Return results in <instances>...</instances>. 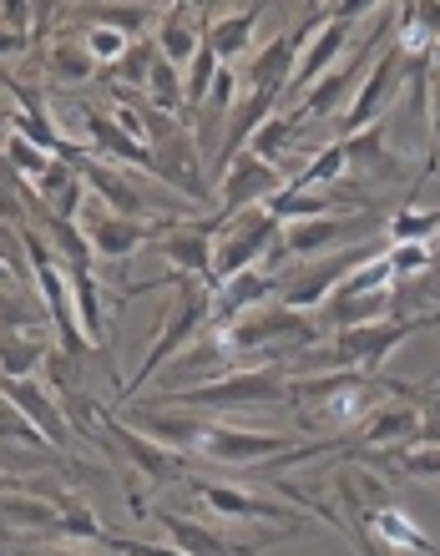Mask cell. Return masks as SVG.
Returning <instances> with one entry per match:
<instances>
[{
    "label": "cell",
    "mask_w": 440,
    "mask_h": 556,
    "mask_svg": "<svg viewBox=\"0 0 440 556\" xmlns=\"http://www.w3.org/2000/svg\"><path fill=\"white\" fill-rule=\"evenodd\" d=\"M289 380L279 365H249V369H228L218 380H203L192 390H167L158 395V405H177V410H238V405H274L289 400Z\"/></svg>",
    "instance_id": "6da1fadb"
},
{
    "label": "cell",
    "mask_w": 440,
    "mask_h": 556,
    "mask_svg": "<svg viewBox=\"0 0 440 556\" xmlns=\"http://www.w3.org/2000/svg\"><path fill=\"white\" fill-rule=\"evenodd\" d=\"M203 324H213V289L198 283V278H183V283H177V304H173V314H167V324H162V334L152 339V350L142 354V365H137L133 380L122 384L117 400H133L162 365H173L183 350H192V334H198Z\"/></svg>",
    "instance_id": "7a4b0ae2"
},
{
    "label": "cell",
    "mask_w": 440,
    "mask_h": 556,
    "mask_svg": "<svg viewBox=\"0 0 440 556\" xmlns=\"http://www.w3.org/2000/svg\"><path fill=\"white\" fill-rule=\"evenodd\" d=\"M284 223L268 213V203L243 207L234 218H218V243H213V289L228 283V278L249 274V268H264L268 249L279 243Z\"/></svg>",
    "instance_id": "3957f363"
},
{
    "label": "cell",
    "mask_w": 440,
    "mask_h": 556,
    "mask_svg": "<svg viewBox=\"0 0 440 556\" xmlns=\"http://www.w3.org/2000/svg\"><path fill=\"white\" fill-rule=\"evenodd\" d=\"M213 334L223 339V350L228 354H264V350L279 354V344H299V350L319 344V329H314L299 308H284L279 299H268V304L238 314L234 324H223V329H213Z\"/></svg>",
    "instance_id": "277c9868"
},
{
    "label": "cell",
    "mask_w": 440,
    "mask_h": 556,
    "mask_svg": "<svg viewBox=\"0 0 440 556\" xmlns=\"http://www.w3.org/2000/svg\"><path fill=\"white\" fill-rule=\"evenodd\" d=\"M390 289H395V268H390V258H385V249H380L365 268H354V274L324 299L319 314L335 324V334L339 329H354V324H380V319H390Z\"/></svg>",
    "instance_id": "5b68a950"
},
{
    "label": "cell",
    "mask_w": 440,
    "mask_h": 556,
    "mask_svg": "<svg viewBox=\"0 0 440 556\" xmlns=\"http://www.w3.org/2000/svg\"><path fill=\"white\" fill-rule=\"evenodd\" d=\"M375 243H354V249H339V253H324V258H314V264L293 268V274H279V304L284 308H324V299L344 283V278L354 274V268H365L369 258H375Z\"/></svg>",
    "instance_id": "8992f818"
},
{
    "label": "cell",
    "mask_w": 440,
    "mask_h": 556,
    "mask_svg": "<svg viewBox=\"0 0 440 556\" xmlns=\"http://www.w3.org/2000/svg\"><path fill=\"white\" fill-rule=\"evenodd\" d=\"M173 223H183V218L137 223V218H122V213H112V207L97 203V198H87V203H81V218H76V228H81V238H87V249L97 253V258L127 264L137 249L158 243V233H173Z\"/></svg>",
    "instance_id": "52a82bcc"
},
{
    "label": "cell",
    "mask_w": 440,
    "mask_h": 556,
    "mask_svg": "<svg viewBox=\"0 0 440 556\" xmlns=\"http://www.w3.org/2000/svg\"><path fill=\"white\" fill-rule=\"evenodd\" d=\"M375 228H380V218L375 213H339V218H309V223H284L279 243L268 249V274H274V264H284V258H314V253H329L339 249V243H365V238H375Z\"/></svg>",
    "instance_id": "ba28073f"
},
{
    "label": "cell",
    "mask_w": 440,
    "mask_h": 556,
    "mask_svg": "<svg viewBox=\"0 0 440 556\" xmlns=\"http://www.w3.org/2000/svg\"><path fill=\"white\" fill-rule=\"evenodd\" d=\"M440 314H415V319H380V324H354V329H339L335 334V365L339 369H375L390 359V354L405 344L420 329H436Z\"/></svg>",
    "instance_id": "9c48e42d"
},
{
    "label": "cell",
    "mask_w": 440,
    "mask_h": 556,
    "mask_svg": "<svg viewBox=\"0 0 440 556\" xmlns=\"http://www.w3.org/2000/svg\"><path fill=\"white\" fill-rule=\"evenodd\" d=\"M360 15H365L360 5H335V21H329V26L293 56V76H289V87H284V102H289V97H304L309 87H319L324 76L335 72L339 56L350 51V26L360 21Z\"/></svg>",
    "instance_id": "30bf717a"
},
{
    "label": "cell",
    "mask_w": 440,
    "mask_h": 556,
    "mask_svg": "<svg viewBox=\"0 0 440 556\" xmlns=\"http://www.w3.org/2000/svg\"><path fill=\"white\" fill-rule=\"evenodd\" d=\"M97 425H102V435L112 440V451L127 455V466L152 485H173L192 460V455H177V451H167V445H158V440H147L142 430H133V425L117 420L112 410H97Z\"/></svg>",
    "instance_id": "8fae6325"
},
{
    "label": "cell",
    "mask_w": 440,
    "mask_h": 556,
    "mask_svg": "<svg viewBox=\"0 0 440 556\" xmlns=\"http://www.w3.org/2000/svg\"><path fill=\"white\" fill-rule=\"evenodd\" d=\"M213 243H218V213L173 223V233L158 238L152 249H158V258L173 268V274L198 278V283H208V289H213Z\"/></svg>",
    "instance_id": "7c38bea8"
},
{
    "label": "cell",
    "mask_w": 440,
    "mask_h": 556,
    "mask_svg": "<svg viewBox=\"0 0 440 556\" xmlns=\"http://www.w3.org/2000/svg\"><path fill=\"white\" fill-rule=\"evenodd\" d=\"M299 440L293 435H274V430H238V425H208L203 435V460H218V466H238V470H253L264 460H279L284 451H293Z\"/></svg>",
    "instance_id": "4fadbf2b"
},
{
    "label": "cell",
    "mask_w": 440,
    "mask_h": 556,
    "mask_svg": "<svg viewBox=\"0 0 440 556\" xmlns=\"http://www.w3.org/2000/svg\"><path fill=\"white\" fill-rule=\"evenodd\" d=\"M405 66H411V56L400 51V46H385L380 61H369L365 72V87L354 91L350 112H344V137L365 132V127H375V122H385V106H390V97H395V87L405 81Z\"/></svg>",
    "instance_id": "5bb4252c"
},
{
    "label": "cell",
    "mask_w": 440,
    "mask_h": 556,
    "mask_svg": "<svg viewBox=\"0 0 440 556\" xmlns=\"http://www.w3.org/2000/svg\"><path fill=\"white\" fill-rule=\"evenodd\" d=\"M289 188V177L279 167H268L264 157H253V152H238L228 167H223V182H218V218H234L243 207H259L268 198H279Z\"/></svg>",
    "instance_id": "9a60e30c"
},
{
    "label": "cell",
    "mask_w": 440,
    "mask_h": 556,
    "mask_svg": "<svg viewBox=\"0 0 440 556\" xmlns=\"http://www.w3.org/2000/svg\"><path fill=\"white\" fill-rule=\"evenodd\" d=\"M127 425L177 455H198L213 420H203V410H177V405H137V410H127Z\"/></svg>",
    "instance_id": "2e32d148"
},
{
    "label": "cell",
    "mask_w": 440,
    "mask_h": 556,
    "mask_svg": "<svg viewBox=\"0 0 440 556\" xmlns=\"http://www.w3.org/2000/svg\"><path fill=\"white\" fill-rule=\"evenodd\" d=\"M203 147H198V137L183 127L177 137H167V142H158V182H167V188L177 192V198H188V203L203 207L208 198H213V188H208L203 177V157H198Z\"/></svg>",
    "instance_id": "e0dca14e"
},
{
    "label": "cell",
    "mask_w": 440,
    "mask_h": 556,
    "mask_svg": "<svg viewBox=\"0 0 440 556\" xmlns=\"http://www.w3.org/2000/svg\"><path fill=\"white\" fill-rule=\"evenodd\" d=\"M420 420H426V415L415 410L411 400H385L380 410H375L365 425H360V430H354V445H350V451L385 455V451H400V445H415V440H420Z\"/></svg>",
    "instance_id": "ac0fdd59"
},
{
    "label": "cell",
    "mask_w": 440,
    "mask_h": 556,
    "mask_svg": "<svg viewBox=\"0 0 440 556\" xmlns=\"http://www.w3.org/2000/svg\"><path fill=\"white\" fill-rule=\"evenodd\" d=\"M0 395L41 430L51 451H66V445H72V420H66V410H61L56 395H51L41 380H0Z\"/></svg>",
    "instance_id": "d6986e66"
},
{
    "label": "cell",
    "mask_w": 440,
    "mask_h": 556,
    "mask_svg": "<svg viewBox=\"0 0 440 556\" xmlns=\"http://www.w3.org/2000/svg\"><path fill=\"white\" fill-rule=\"evenodd\" d=\"M87 152L91 157L112 162V167H137V173H158V157L147 152V142H137V137H127L112 122V112H102V106H87Z\"/></svg>",
    "instance_id": "ffe728a7"
},
{
    "label": "cell",
    "mask_w": 440,
    "mask_h": 556,
    "mask_svg": "<svg viewBox=\"0 0 440 556\" xmlns=\"http://www.w3.org/2000/svg\"><path fill=\"white\" fill-rule=\"evenodd\" d=\"M192 496L203 501L213 516H228V521H293V506H289V501L253 496V491H238V485L192 481Z\"/></svg>",
    "instance_id": "44dd1931"
},
{
    "label": "cell",
    "mask_w": 440,
    "mask_h": 556,
    "mask_svg": "<svg viewBox=\"0 0 440 556\" xmlns=\"http://www.w3.org/2000/svg\"><path fill=\"white\" fill-rule=\"evenodd\" d=\"M268 299H279V278L268 274V268H249V274L228 278L213 289V324H234L238 314H249V308L268 304Z\"/></svg>",
    "instance_id": "7402d4cb"
},
{
    "label": "cell",
    "mask_w": 440,
    "mask_h": 556,
    "mask_svg": "<svg viewBox=\"0 0 440 556\" xmlns=\"http://www.w3.org/2000/svg\"><path fill=\"white\" fill-rule=\"evenodd\" d=\"M279 102H284L279 91H253V97H238V106L228 112V132H223L218 157H213V162H218V173L238 157V152H249L253 132H259V127L274 117V106H279Z\"/></svg>",
    "instance_id": "603a6c76"
},
{
    "label": "cell",
    "mask_w": 440,
    "mask_h": 556,
    "mask_svg": "<svg viewBox=\"0 0 440 556\" xmlns=\"http://www.w3.org/2000/svg\"><path fill=\"white\" fill-rule=\"evenodd\" d=\"M152 41H158V56L162 61H173L177 72H188L192 56H198V46H203V30H198V21H192L188 0H177V5H167V11L158 15Z\"/></svg>",
    "instance_id": "cb8c5ba5"
},
{
    "label": "cell",
    "mask_w": 440,
    "mask_h": 556,
    "mask_svg": "<svg viewBox=\"0 0 440 556\" xmlns=\"http://www.w3.org/2000/svg\"><path fill=\"white\" fill-rule=\"evenodd\" d=\"M259 15H264V5H243V11H203V41L218 51L223 66H234L243 51H249L253 41V26H259Z\"/></svg>",
    "instance_id": "d4e9b609"
},
{
    "label": "cell",
    "mask_w": 440,
    "mask_h": 556,
    "mask_svg": "<svg viewBox=\"0 0 440 556\" xmlns=\"http://www.w3.org/2000/svg\"><path fill=\"white\" fill-rule=\"evenodd\" d=\"M158 521H162V531L173 536V546L183 556H253L259 552V546L228 542V536H218V531L203 527V521H183L177 511H158Z\"/></svg>",
    "instance_id": "484cf974"
},
{
    "label": "cell",
    "mask_w": 440,
    "mask_h": 556,
    "mask_svg": "<svg viewBox=\"0 0 440 556\" xmlns=\"http://www.w3.org/2000/svg\"><path fill=\"white\" fill-rule=\"evenodd\" d=\"M72 299H76V324L97 354L112 344V329H106V308H102V289H97V274L91 268H72Z\"/></svg>",
    "instance_id": "4316f807"
},
{
    "label": "cell",
    "mask_w": 440,
    "mask_h": 556,
    "mask_svg": "<svg viewBox=\"0 0 440 556\" xmlns=\"http://www.w3.org/2000/svg\"><path fill=\"white\" fill-rule=\"evenodd\" d=\"M0 521H11V527H61V511L56 501L36 491V485H11V491H0Z\"/></svg>",
    "instance_id": "83f0119b"
},
{
    "label": "cell",
    "mask_w": 440,
    "mask_h": 556,
    "mask_svg": "<svg viewBox=\"0 0 440 556\" xmlns=\"http://www.w3.org/2000/svg\"><path fill=\"white\" fill-rule=\"evenodd\" d=\"M385 137H390V127L385 122H375V127H365V132L354 137H339L344 142V157H350V173H369V177H395V157L385 152Z\"/></svg>",
    "instance_id": "f1b7e54d"
},
{
    "label": "cell",
    "mask_w": 440,
    "mask_h": 556,
    "mask_svg": "<svg viewBox=\"0 0 440 556\" xmlns=\"http://www.w3.org/2000/svg\"><path fill=\"white\" fill-rule=\"evenodd\" d=\"M46 354L41 339H30V329H11L0 334V380H36L46 369Z\"/></svg>",
    "instance_id": "f546056e"
},
{
    "label": "cell",
    "mask_w": 440,
    "mask_h": 556,
    "mask_svg": "<svg viewBox=\"0 0 440 556\" xmlns=\"http://www.w3.org/2000/svg\"><path fill=\"white\" fill-rule=\"evenodd\" d=\"M436 41H440V5H405L400 11V51L411 61H420V56H430L436 51Z\"/></svg>",
    "instance_id": "4dcf8cb0"
},
{
    "label": "cell",
    "mask_w": 440,
    "mask_h": 556,
    "mask_svg": "<svg viewBox=\"0 0 440 556\" xmlns=\"http://www.w3.org/2000/svg\"><path fill=\"white\" fill-rule=\"evenodd\" d=\"M344 173H350V157H344V142H329L324 152H314V157L293 173L289 192H314V188H339L344 182Z\"/></svg>",
    "instance_id": "1f68e13d"
},
{
    "label": "cell",
    "mask_w": 440,
    "mask_h": 556,
    "mask_svg": "<svg viewBox=\"0 0 440 556\" xmlns=\"http://www.w3.org/2000/svg\"><path fill=\"white\" fill-rule=\"evenodd\" d=\"M299 132H304V122L293 117H279V112H274V117L264 122V127H259V132H253V142H249V152L253 157H264L268 167H279L284 173V157H289L293 152V142H299Z\"/></svg>",
    "instance_id": "d6a6232c"
},
{
    "label": "cell",
    "mask_w": 440,
    "mask_h": 556,
    "mask_svg": "<svg viewBox=\"0 0 440 556\" xmlns=\"http://www.w3.org/2000/svg\"><path fill=\"white\" fill-rule=\"evenodd\" d=\"M46 496L56 501V511H61V527L66 536H76V542H87V546H102L106 542V527L97 521V511H91L81 496H72V491H46Z\"/></svg>",
    "instance_id": "836d02e7"
},
{
    "label": "cell",
    "mask_w": 440,
    "mask_h": 556,
    "mask_svg": "<svg viewBox=\"0 0 440 556\" xmlns=\"http://www.w3.org/2000/svg\"><path fill=\"white\" fill-rule=\"evenodd\" d=\"M81 15H87L91 26L122 30L127 41H147V26H158V11H152V5H87Z\"/></svg>",
    "instance_id": "e575fe53"
},
{
    "label": "cell",
    "mask_w": 440,
    "mask_h": 556,
    "mask_svg": "<svg viewBox=\"0 0 440 556\" xmlns=\"http://www.w3.org/2000/svg\"><path fill=\"white\" fill-rule=\"evenodd\" d=\"M152 66H158V41H152V36H147V41H133L117 66H106V72H112V91L147 87V81H152Z\"/></svg>",
    "instance_id": "d590c367"
},
{
    "label": "cell",
    "mask_w": 440,
    "mask_h": 556,
    "mask_svg": "<svg viewBox=\"0 0 440 556\" xmlns=\"http://www.w3.org/2000/svg\"><path fill=\"white\" fill-rule=\"evenodd\" d=\"M390 243H430V233H440V207H415V198L400 207L395 218L385 223Z\"/></svg>",
    "instance_id": "8d00e7d4"
},
{
    "label": "cell",
    "mask_w": 440,
    "mask_h": 556,
    "mask_svg": "<svg viewBox=\"0 0 440 556\" xmlns=\"http://www.w3.org/2000/svg\"><path fill=\"white\" fill-rule=\"evenodd\" d=\"M375 460L395 466L400 476H415V481H440V445H400V451H385Z\"/></svg>",
    "instance_id": "74e56055"
},
{
    "label": "cell",
    "mask_w": 440,
    "mask_h": 556,
    "mask_svg": "<svg viewBox=\"0 0 440 556\" xmlns=\"http://www.w3.org/2000/svg\"><path fill=\"white\" fill-rule=\"evenodd\" d=\"M51 152H41V147L36 142H26V137H15L11 132V142H5V167H11L15 177H21V182H30V188H36V182H41L46 173H51Z\"/></svg>",
    "instance_id": "f35d334b"
},
{
    "label": "cell",
    "mask_w": 440,
    "mask_h": 556,
    "mask_svg": "<svg viewBox=\"0 0 440 556\" xmlns=\"http://www.w3.org/2000/svg\"><path fill=\"white\" fill-rule=\"evenodd\" d=\"M46 72H56L61 81H87V76L97 72V61L87 56L81 36H66V41L51 46V56H46Z\"/></svg>",
    "instance_id": "ab89813d"
},
{
    "label": "cell",
    "mask_w": 440,
    "mask_h": 556,
    "mask_svg": "<svg viewBox=\"0 0 440 556\" xmlns=\"http://www.w3.org/2000/svg\"><path fill=\"white\" fill-rule=\"evenodd\" d=\"M147 97L158 112H188V91H183V72H177L173 61H162L152 66V81H147Z\"/></svg>",
    "instance_id": "60d3db41"
},
{
    "label": "cell",
    "mask_w": 440,
    "mask_h": 556,
    "mask_svg": "<svg viewBox=\"0 0 440 556\" xmlns=\"http://www.w3.org/2000/svg\"><path fill=\"white\" fill-rule=\"evenodd\" d=\"M218 72H223L218 51L203 41V46H198V56H192V66L183 72V91H188V106H203V102H208V91H213Z\"/></svg>",
    "instance_id": "b9f144b4"
},
{
    "label": "cell",
    "mask_w": 440,
    "mask_h": 556,
    "mask_svg": "<svg viewBox=\"0 0 440 556\" xmlns=\"http://www.w3.org/2000/svg\"><path fill=\"white\" fill-rule=\"evenodd\" d=\"M81 46H87V56L97 61V72H106V66H117L122 56H127V36L122 30H106V26H87L81 30Z\"/></svg>",
    "instance_id": "7bdbcfd3"
},
{
    "label": "cell",
    "mask_w": 440,
    "mask_h": 556,
    "mask_svg": "<svg viewBox=\"0 0 440 556\" xmlns=\"http://www.w3.org/2000/svg\"><path fill=\"white\" fill-rule=\"evenodd\" d=\"M0 445H26V451H46V435L26 420V415L15 410L5 395H0Z\"/></svg>",
    "instance_id": "ee69618b"
},
{
    "label": "cell",
    "mask_w": 440,
    "mask_h": 556,
    "mask_svg": "<svg viewBox=\"0 0 440 556\" xmlns=\"http://www.w3.org/2000/svg\"><path fill=\"white\" fill-rule=\"evenodd\" d=\"M385 258H390L395 278H415V274H426V268H436V249L430 243H390Z\"/></svg>",
    "instance_id": "f6af8a7d"
},
{
    "label": "cell",
    "mask_w": 440,
    "mask_h": 556,
    "mask_svg": "<svg viewBox=\"0 0 440 556\" xmlns=\"http://www.w3.org/2000/svg\"><path fill=\"white\" fill-rule=\"evenodd\" d=\"M102 546L117 556H183L173 542H137V536H112V531H106Z\"/></svg>",
    "instance_id": "bcb514c9"
},
{
    "label": "cell",
    "mask_w": 440,
    "mask_h": 556,
    "mask_svg": "<svg viewBox=\"0 0 440 556\" xmlns=\"http://www.w3.org/2000/svg\"><path fill=\"white\" fill-rule=\"evenodd\" d=\"M0 15L11 21V30H21V36H30V30H26V21H30V5H21V0H15V5H0Z\"/></svg>",
    "instance_id": "7dc6e473"
},
{
    "label": "cell",
    "mask_w": 440,
    "mask_h": 556,
    "mask_svg": "<svg viewBox=\"0 0 440 556\" xmlns=\"http://www.w3.org/2000/svg\"><path fill=\"white\" fill-rule=\"evenodd\" d=\"M30 46V36H21V30H11V26H0V56L5 51H26Z\"/></svg>",
    "instance_id": "c3c4849f"
},
{
    "label": "cell",
    "mask_w": 440,
    "mask_h": 556,
    "mask_svg": "<svg viewBox=\"0 0 440 556\" xmlns=\"http://www.w3.org/2000/svg\"><path fill=\"white\" fill-rule=\"evenodd\" d=\"M430 127H436V147H440V81L430 76Z\"/></svg>",
    "instance_id": "681fc988"
},
{
    "label": "cell",
    "mask_w": 440,
    "mask_h": 556,
    "mask_svg": "<svg viewBox=\"0 0 440 556\" xmlns=\"http://www.w3.org/2000/svg\"><path fill=\"white\" fill-rule=\"evenodd\" d=\"M11 278H15V274H11V264H5V258H0V283H11Z\"/></svg>",
    "instance_id": "f907efd6"
},
{
    "label": "cell",
    "mask_w": 440,
    "mask_h": 556,
    "mask_svg": "<svg viewBox=\"0 0 440 556\" xmlns=\"http://www.w3.org/2000/svg\"><path fill=\"white\" fill-rule=\"evenodd\" d=\"M430 66H436V81H440V41H436V51H430Z\"/></svg>",
    "instance_id": "816d5d0a"
}]
</instances>
